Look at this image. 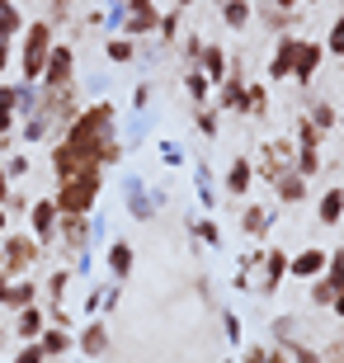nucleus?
<instances>
[{
  "instance_id": "obj_1",
  "label": "nucleus",
  "mask_w": 344,
  "mask_h": 363,
  "mask_svg": "<svg viewBox=\"0 0 344 363\" xmlns=\"http://www.w3.org/2000/svg\"><path fill=\"white\" fill-rule=\"evenodd\" d=\"M118 108L109 104V99H99V104H90V108H80L76 118L67 123V133H62V142H67L71 151H76L85 165H113L123 156V147H118Z\"/></svg>"
},
{
  "instance_id": "obj_2",
  "label": "nucleus",
  "mask_w": 344,
  "mask_h": 363,
  "mask_svg": "<svg viewBox=\"0 0 344 363\" xmlns=\"http://www.w3.org/2000/svg\"><path fill=\"white\" fill-rule=\"evenodd\" d=\"M99 189H104V170H76V175L57 179L52 203H57V213H62V217H90Z\"/></svg>"
},
{
  "instance_id": "obj_3",
  "label": "nucleus",
  "mask_w": 344,
  "mask_h": 363,
  "mask_svg": "<svg viewBox=\"0 0 344 363\" xmlns=\"http://www.w3.org/2000/svg\"><path fill=\"white\" fill-rule=\"evenodd\" d=\"M52 48H57V33H52V24H48V19L24 24V33H19V81H24V85H38Z\"/></svg>"
},
{
  "instance_id": "obj_4",
  "label": "nucleus",
  "mask_w": 344,
  "mask_h": 363,
  "mask_svg": "<svg viewBox=\"0 0 344 363\" xmlns=\"http://www.w3.org/2000/svg\"><path fill=\"white\" fill-rule=\"evenodd\" d=\"M0 259H5V264H10V274L19 279V274H28L43 259V245L33 241L28 231H5V236H0Z\"/></svg>"
},
{
  "instance_id": "obj_5",
  "label": "nucleus",
  "mask_w": 344,
  "mask_h": 363,
  "mask_svg": "<svg viewBox=\"0 0 344 363\" xmlns=\"http://www.w3.org/2000/svg\"><path fill=\"white\" fill-rule=\"evenodd\" d=\"M76 81V48L71 43H57L52 52H48V67H43V90H71Z\"/></svg>"
},
{
  "instance_id": "obj_6",
  "label": "nucleus",
  "mask_w": 344,
  "mask_h": 363,
  "mask_svg": "<svg viewBox=\"0 0 344 363\" xmlns=\"http://www.w3.org/2000/svg\"><path fill=\"white\" fill-rule=\"evenodd\" d=\"M57 222H62V213H57V203H52V199L28 203V236H33L43 250L57 241Z\"/></svg>"
},
{
  "instance_id": "obj_7",
  "label": "nucleus",
  "mask_w": 344,
  "mask_h": 363,
  "mask_svg": "<svg viewBox=\"0 0 344 363\" xmlns=\"http://www.w3.org/2000/svg\"><path fill=\"white\" fill-rule=\"evenodd\" d=\"M160 14L151 0H123V33L128 38H137V33H156Z\"/></svg>"
},
{
  "instance_id": "obj_8",
  "label": "nucleus",
  "mask_w": 344,
  "mask_h": 363,
  "mask_svg": "<svg viewBox=\"0 0 344 363\" xmlns=\"http://www.w3.org/2000/svg\"><path fill=\"white\" fill-rule=\"evenodd\" d=\"M297 48H302V38L297 33H283L274 48V57H269V81H292V67H297Z\"/></svg>"
},
{
  "instance_id": "obj_9",
  "label": "nucleus",
  "mask_w": 344,
  "mask_h": 363,
  "mask_svg": "<svg viewBox=\"0 0 344 363\" xmlns=\"http://www.w3.org/2000/svg\"><path fill=\"white\" fill-rule=\"evenodd\" d=\"M326 264H331V250H321V245H306V250H297V255L288 259V274L292 279H321L326 274Z\"/></svg>"
},
{
  "instance_id": "obj_10",
  "label": "nucleus",
  "mask_w": 344,
  "mask_h": 363,
  "mask_svg": "<svg viewBox=\"0 0 344 363\" xmlns=\"http://www.w3.org/2000/svg\"><path fill=\"white\" fill-rule=\"evenodd\" d=\"M288 259H292V255H283V250H265V259H260V264H265V279H260V297H274V293H278V283L288 279Z\"/></svg>"
},
{
  "instance_id": "obj_11",
  "label": "nucleus",
  "mask_w": 344,
  "mask_h": 363,
  "mask_svg": "<svg viewBox=\"0 0 344 363\" xmlns=\"http://www.w3.org/2000/svg\"><path fill=\"white\" fill-rule=\"evenodd\" d=\"M321 57H326V48L302 38V48H297V67H292V81H297V85H311V81H316V71H321Z\"/></svg>"
},
{
  "instance_id": "obj_12",
  "label": "nucleus",
  "mask_w": 344,
  "mask_h": 363,
  "mask_svg": "<svg viewBox=\"0 0 344 363\" xmlns=\"http://www.w3.org/2000/svg\"><path fill=\"white\" fill-rule=\"evenodd\" d=\"M222 189H226V194H236V199H245V194L255 189V165L245 161V156H236V161L226 165V184Z\"/></svg>"
},
{
  "instance_id": "obj_13",
  "label": "nucleus",
  "mask_w": 344,
  "mask_h": 363,
  "mask_svg": "<svg viewBox=\"0 0 344 363\" xmlns=\"http://www.w3.org/2000/svg\"><path fill=\"white\" fill-rule=\"evenodd\" d=\"M76 350L80 354H90V359H99V354L109 350V330H104V321H85L76 330Z\"/></svg>"
},
{
  "instance_id": "obj_14",
  "label": "nucleus",
  "mask_w": 344,
  "mask_h": 363,
  "mask_svg": "<svg viewBox=\"0 0 344 363\" xmlns=\"http://www.w3.org/2000/svg\"><path fill=\"white\" fill-rule=\"evenodd\" d=\"M199 71L208 76L212 85H222V81H226V71H231V62H226V52L217 48V43H203V52H199Z\"/></svg>"
},
{
  "instance_id": "obj_15",
  "label": "nucleus",
  "mask_w": 344,
  "mask_h": 363,
  "mask_svg": "<svg viewBox=\"0 0 344 363\" xmlns=\"http://www.w3.org/2000/svg\"><path fill=\"white\" fill-rule=\"evenodd\" d=\"M316 222H321V227H340V222H344V189H340V184H331L326 194H321Z\"/></svg>"
},
{
  "instance_id": "obj_16",
  "label": "nucleus",
  "mask_w": 344,
  "mask_h": 363,
  "mask_svg": "<svg viewBox=\"0 0 344 363\" xmlns=\"http://www.w3.org/2000/svg\"><path fill=\"white\" fill-rule=\"evenodd\" d=\"M123 203H128V213H133L137 222H151V217H156V203H151V194H146L142 179H128V194H123Z\"/></svg>"
},
{
  "instance_id": "obj_17",
  "label": "nucleus",
  "mask_w": 344,
  "mask_h": 363,
  "mask_svg": "<svg viewBox=\"0 0 344 363\" xmlns=\"http://www.w3.org/2000/svg\"><path fill=\"white\" fill-rule=\"evenodd\" d=\"M33 302H38V283L24 279V274H19V279H10V288H5V307H10V311H24V307H33Z\"/></svg>"
},
{
  "instance_id": "obj_18",
  "label": "nucleus",
  "mask_w": 344,
  "mask_h": 363,
  "mask_svg": "<svg viewBox=\"0 0 344 363\" xmlns=\"http://www.w3.org/2000/svg\"><path fill=\"white\" fill-rule=\"evenodd\" d=\"M43 325H48V316L38 311V302H33V307H24V311H14V335H19V345H24V340H38Z\"/></svg>"
},
{
  "instance_id": "obj_19",
  "label": "nucleus",
  "mask_w": 344,
  "mask_h": 363,
  "mask_svg": "<svg viewBox=\"0 0 344 363\" xmlns=\"http://www.w3.org/2000/svg\"><path fill=\"white\" fill-rule=\"evenodd\" d=\"M38 345H43V354H48V359H62V354H67L71 345H76V335H71L67 325H43Z\"/></svg>"
},
{
  "instance_id": "obj_20",
  "label": "nucleus",
  "mask_w": 344,
  "mask_h": 363,
  "mask_svg": "<svg viewBox=\"0 0 344 363\" xmlns=\"http://www.w3.org/2000/svg\"><path fill=\"white\" fill-rule=\"evenodd\" d=\"M14 123H19V85H0V137H10Z\"/></svg>"
},
{
  "instance_id": "obj_21",
  "label": "nucleus",
  "mask_w": 344,
  "mask_h": 363,
  "mask_svg": "<svg viewBox=\"0 0 344 363\" xmlns=\"http://www.w3.org/2000/svg\"><path fill=\"white\" fill-rule=\"evenodd\" d=\"M133 245H128V241H113V245H109V274H113V279H133Z\"/></svg>"
},
{
  "instance_id": "obj_22",
  "label": "nucleus",
  "mask_w": 344,
  "mask_h": 363,
  "mask_svg": "<svg viewBox=\"0 0 344 363\" xmlns=\"http://www.w3.org/2000/svg\"><path fill=\"white\" fill-rule=\"evenodd\" d=\"M269 227H274V213L260 208V203H250V208L240 213V231H245V236H269Z\"/></svg>"
},
{
  "instance_id": "obj_23",
  "label": "nucleus",
  "mask_w": 344,
  "mask_h": 363,
  "mask_svg": "<svg viewBox=\"0 0 344 363\" xmlns=\"http://www.w3.org/2000/svg\"><path fill=\"white\" fill-rule=\"evenodd\" d=\"M274 359L278 363H321V354L306 350V345H297L292 335H283V340H278V350H274Z\"/></svg>"
},
{
  "instance_id": "obj_24",
  "label": "nucleus",
  "mask_w": 344,
  "mask_h": 363,
  "mask_svg": "<svg viewBox=\"0 0 344 363\" xmlns=\"http://www.w3.org/2000/svg\"><path fill=\"white\" fill-rule=\"evenodd\" d=\"M274 194H278L283 203H302V199H306V179L297 175V170H288V175L274 179Z\"/></svg>"
},
{
  "instance_id": "obj_25",
  "label": "nucleus",
  "mask_w": 344,
  "mask_h": 363,
  "mask_svg": "<svg viewBox=\"0 0 344 363\" xmlns=\"http://www.w3.org/2000/svg\"><path fill=\"white\" fill-rule=\"evenodd\" d=\"M104 57L113 62V67H128L137 57V38H128V33H118V38H109L104 43Z\"/></svg>"
},
{
  "instance_id": "obj_26",
  "label": "nucleus",
  "mask_w": 344,
  "mask_h": 363,
  "mask_svg": "<svg viewBox=\"0 0 344 363\" xmlns=\"http://www.w3.org/2000/svg\"><path fill=\"white\" fill-rule=\"evenodd\" d=\"M222 19H226V28H245L255 19V10H250V0H222Z\"/></svg>"
},
{
  "instance_id": "obj_27",
  "label": "nucleus",
  "mask_w": 344,
  "mask_h": 363,
  "mask_svg": "<svg viewBox=\"0 0 344 363\" xmlns=\"http://www.w3.org/2000/svg\"><path fill=\"white\" fill-rule=\"evenodd\" d=\"M321 283H326V288H331L335 297H344V250H331V264H326Z\"/></svg>"
},
{
  "instance_id": "obj_28",
  "label": "nucleus",
  "mask_w": 344,
  "mask_h": 363,
  "mask_svg": "<svg viewBox=\"0 0 344 363\" xmlns=\"http://www.w3.org/2000/svg\"><path fill=\"white\" fill-rule=\"evenodd\" d=\"M184 90H189V99H194V104H208V94H212V81L203 76L199 67H194V71H184Z\"/></svg>"
},
{
  "instance_id": "obj_29",
  "label": "nucleus",
  "mask_w": 344,
  "mask_h": 363,
  "mask_svg": "<svg viewBox=\"0 0 344 363\" xmlns=\"http://www.w3.org/2000/svg\"><path fill=\"white\" fill-rule=\"evenodd\" d=\"M0 28H5V33H14V38L24 33V14H19V5H14V0H0Z\"/></svg>"
},
{
  "instance_id": "obj_30",
  "label": "nucleus",
  "mask_w": 344,
  "mask_h": 363,
  "mask_svg": "<svg viewBox=\"0 0 344 363\" xmlns=\"http://www.w3.org/2000/svg\"><path fill=\"white\" fill-rule=\"evenodd\" d=\"M306 118H311V128H316V133L326 137V133L335 128V123H340V113H335L331 104H311V113H306Z\"/></svg>"
},
{
  "instance_id": "obj_31",
  "label": "nucleus",
  "mask_w": 344,
  "mask_h": 363,
  "mask_svg": "<svg viewBox=\"0 0 344 363\" xmlns=\"http://www.w3.org/2000/svg\"><path fill=\"white\" fill-rule=\"evenodd\" d=\"M265 108H269V94H265V85H245V104H240V113H255V118H260Z\"/></svg>"
},
{
  "instance_id": "obj_32",
  "label": "nucleus",
  "mask_w": 344,
  "mask_h": 363,
  "mask_svg": "<svg viewBox=\"0 0 344 363\" xmlns=\"http://www.w3.org/2000/svg\"><path fill=\"white\" fill-rule=\"evenodd\" d=\"M14 363H48V354H43L38 340H24V345L14 350Z\"/></svg>"
},
{
  "instance_id": "obj_33",
  "label": "nucleus",
  "mask_w": 344,
  "mask_h": 363,
  "mask_svg": "<svg viewBox=\"0 0 344 363\" xmlns=\"http://www.w3.org/2000/svg\"><path fill=\"white\" fill-rule=\"evenodd\" d=\"M199 199H203V208L212 213V203H217V189H212V175H208V165H199Z\"/></svg>"
},
{
  "instance_id": "obj_34",
  "label": "nucleus",
  "mask_w": 344,
  "mask_h": 363,
  "mask_svg": "<svg viewBox=\"0 0 344 363\" xmlns=\"http://www.w3.org/2000/svg\"><path fill=\"white\" fill-rule=\"evenodd\" d=\"M326 52H335V57H344V14L331 24V33H326Z\"/></svg>"
},
{
  "instance_id": "obj_35",
  "label": "nucleus",
  "mask_w": 344,
  "mask_h": 363,
  "mask_svg": "<svg viewBox=\"0 0 344 363\" xmlns=\"http://www.w3.org/2000/svg\"><path fill=\"white\" fill-rule=\"evenodd\" d=\"M156 33H160V38H165V43H174V38H179V10H170V14H160V24H156Z\"/></svg>"
},
{
  "instance_id": "obj_36",
  "label": "nucleus",
  "mask_w": 344,
  "mask_h": 363,
  "mask_svg": "<svg viewBox=\"0 0 344 363\" xmlns=\"http://www.w3.org/2000/svg\"><path fill=\"white\" fill-rule=\"evenodd\" d=\"M194 123H199V133H208V137H217V113H212L208 104H199V113H194Z\"/></svg>"
},
{
  "instance_id": "obj_37",
  "label": "nucleus",
  "mask_w": 344,
  "mask_h": 363,
  "mask_svg": "<svg viewBox=\"0 0 344 363\" xmlns=\"http://www.w3.org/2000/svg\"><path fill=\"white\" fill-rule=\"evenodd\" d=\"M194 236H199V241H208V245H217V241H222L217 222H208V217H203V222H194Z\"/></svg>"
},
{
  "instance_id": "obj_38",
  "label": "nucleus",
  "mask_w": 344,
  "mask_h": 363,
  "mask_svg": "<svg viewBox=\"0 0 344 363\" xmlns=\"http://www.w3.org/2000/svg\"><path fill=\"white\" fill-rule=\"evenodd\" d=\"M5 175H10V179H24V175H28V156H24V151L5 161Z\"/></svg>"
},
{
  "instance_id": "obj_39",
  "label": "nucleus",
  "mask_w": 344,
  "mask_h": 363,
  "mask_svg": "<svg viewBox=\"0 0 344 363\" xmlns=\"http://www.w3.org/2000/svg\"><path fill=\"white\" fill-rule=\"evenodd\" d=\"M10 52H14V33H5V28H0V76L10 71Z\"/></svg>"
},
{
  "instance_id": "obj_40",
  "label": "nucleus",
  "mask_w": 344,
  "mask_h": 363,
  "mask_svg": "<svg viewBox=\"0 0 344 363\" xmlns=\"http://www.w3.org/2000/svg\"><path fill=\"white\" fill-rule=\"evenodd\" d=\"M67 283H71V274H67V269H57L52 279H48V293H52L57 302H62V293H67Z\"/></svg>"
},
{
  "instance_id": "obj_41",
  "label": "nucleus",
  "mask_w": 344,
  "mask_h": 363,
  "mask_svg": "<svg viewBox=\"0 0 344 363\" xmlns=\"http://www.w3.org/2000/svg\"><path fill=\"white\" fill-rule=\"evenodd\" d=\"M222 330H226L231 345H240V316H236V311H226V316H222Z\"/></svg>"
},
{
  "instance_id": "obj_42",
  "label": "nucleus",
  "mask_w": 344,
  "mask_h": 363,
  "mask_svg": "<svg viewBox=\"0 0 344 363\" xmlns=\"http://www.w3.org/2000/svg\"><path fill=\"white\" fill-rule=\"evenodd\" d=\"M160 161H165V165H179V161H184V151L174 147V142H160Z\"/></svg>"
},
{
  "instance_id": "obj_43",
  "label": "nucleus",
  "mask_w": 344,
  "mask_h": 363,
  "mask_svg": "<svg viewBox=\"0 0 344 363\" xmlns=\"http://www.w3.org/2000/svg\"><path fill=\"white\" fill-rule=\"evenodd\" d=\"M199 52H203V38H199V33H189V38H184V57H189V62H199Z\"/></svg>"
},
{
  "instance_id": "obj_44",
  "label": "nucleus",
  "mask_w": 344,
  "mask_h": 363,
  "mask_svg": "<svg viewBox=\"0 0 344 363\" xmlns=\"http://www.w3.org/2000/svg\"><path fill=\"white\" fill-rule=\"evenodd\" d=\"M10 194H14V179L5 175V165H0V208H5V203H10Z\"/></svg>"
},
{
  "instance_id": "obj_45",
  "label": "nucleus",
  "mask_w": 344,
  "mask_h": 363,
  "mask_svg": "<svg viewBox=\"0 0 344 363\" xmlns=\"http://www.w3.org/2000/svg\"><path fill=\"white\" fill-rule=\"evenodd\" d=\"M146 104H151V85H137L133 90V108H146Z\"/></svg>"
},
{
  "instance_id": "obj_46",
  "label": "nucleus",
  "mask_w": 344,
  "mask_h": 363,
  "mask_svg": "<svg viewBox=\"0 0 344 363\" xmlns=\"http://www.w3.org/2000/svg\"><path fill=\"white\" fill-rule=\"evenodd\" d=\"M240 363H274V359H269V350H245V359H240Z\"/></svg>"
},
{
  "instance_id": "obj_47",
  "label": "nucleus",
  "mask_w": 344,
  "mask_h": 363,
  "mask_svg": "<svg viewBox=\"0 0 344 363\" xmlns=\"http://www.w3.org/2000/svg\"><path fill=\"white\" fill-rule=\"evenodd\" d=\"M5 231H10V213H5V208H0V236H5Z\"/></svg>"
},
{
  "instance_id": "obj_48",
  "label": "nucleus",
  "mask_w": 344,
  "mask_h": 363,
  "mask_svg": "<svg viewBox=\"0 0 344 363\" xmlns=\"http://www.w3.org/2000/svg\"><path fill=\"white\" fill-rule=\"evenodd\" d=\"M269 5H274V10H292V5H297V0H269Z\"/></svg>"
},
{
  "instance_id": "obj_49",
  "label": "nucleus",
  "mask_w": 344,
  "mask_h": 363,
  "mask_svg": "<svg viewBox=\"0 0 344 363\" xmlns=\"http://www.w3.org/2000/svg\"><path fill=\"white\" fill-rule=\"evenodd\" d=\"M174 5H179V10H189V5H194V0H174Z\"/></svg>"
},
{
  "instance_id": "obj_50",
  "label": "nucleus",
  "mask_w": 344,
  "mask_h": 363,
  "mask_svg": "<svg viewBox=\"0 0 344 363\" xmlns=\"http://www.w3.org/2000/svg\"><path fill=\"white\" fill-rule=\"evenodd\" d=\"M340 128H344V113H340Z\"/></svg>"
},
{
  "instance_id": "obj_51",
  "label": "nucleus",
  "mask_w": 344,
  "mask_h": 363,
  "mask_svg": "<svg viewBox=\"0 0 344 363\" xmlns=\"http://www.w3.org/2000/svg\"><path fill=\"white\" fill-rule=\"evenodd\" d=\"M0 335H5V330H0ZM0 350H5V345H0Z\"/></svg>"
}]
</instances>
